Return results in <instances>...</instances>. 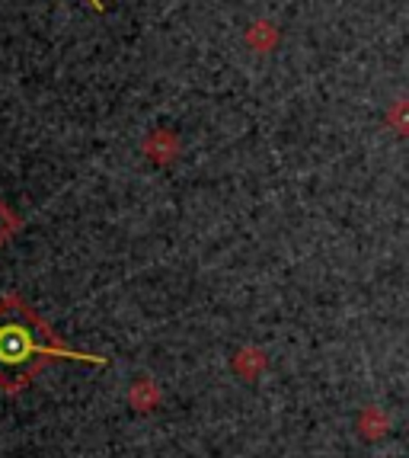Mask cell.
Returning <instances> with one entry per match:
<instances>
[{
  "mask_svg": "<svg viewBox=\"0 0 409 458\" xmlns=\"http://www.w3.org/2000/svg\"><path fill=\"white\" fill-rule=\"evenodd\" d=\"M46 334L48 330L23 301H0V382L7 388L29 382L32 372L52 356Z\"/></svg>",
  "mask_w": 409,
  "mask_h": 458,
  "instance_id": "cell-1",
  "label": "cell"
},
{
  "mask_svg": "<svg viewBox=\"0 0 409 458\" xmlns=\"http://www.w3.org/2000/svg\"><path fill=\"white\" fill-rule=\"evenodd\" d=\"M93 4V10H103V0H90Z\"/></svg>",
  "mask_w": 409,
  "mask_h": 458,
  "instance_id": "cell-2",
  "label": "cell"
}]
</instances>
